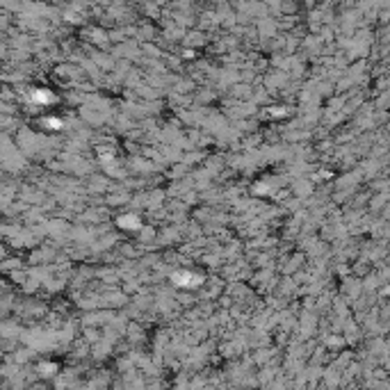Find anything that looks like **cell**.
<instances>
[{"label":"cell","mask_w":390,"mask_h":390,"mask_svg":"<svg viewBox=\"0 0 390 390\" xmlns=\"http://www.w3.org/2000/svg\"><path fill=\"white\" fill-rule=\"evenodd\" d=\"M173 283L190 287V285H199L201 281H199V276H192V274H173Z\"/></svg>","instance_id":"obj_1"},{"label":"cell","mask_w":390,"mask_h":390,"mask_svg":"<svg viewBox=\"0 0 390 390\" xmlns=\"http://www.w3.org/2000/svg\"><path fill=\"white\" fill-rule=\"evenodd\" d=\"M32 96L34 98H30L32 103H39V105H41V103H50V94L48 92H34Z\"/></svg>","instance_id":"obj_2"},{"label":"cell","mask_w":390,"mask_h":390,"mask_svg":"<svg viewBox=\"0 0 390 390\" xmlns=\"http://www.w3.org/2000/svg\"><path fill=\"white\" fill-rule=\"evenodd\" d=\"M121 224H130L128 228H137V219H135V217H124V219H121Z\"/></svg>","instance_id":"obj_3"}]
</instances>
